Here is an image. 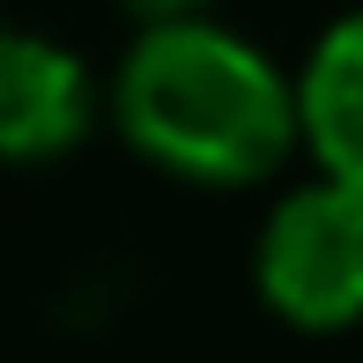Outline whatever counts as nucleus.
Returning a JSON list of instances; mask_svg holds the SVG:
<instances>
[{"label": "nucleus", "mask_w": 363, "mask_h": 363, "mask_svg": "<svg viewBox=\"0 0 363 363\" xmlns=\"http://www.w3.org/2000/svg\"><path fill=\"white\" fill-rule=\"evenodd\" d=\"M111 119L134 156L186 186H259L304 141L296 82L208 15L141 23L111 74Z\"/></svg>", "instance_id": "obj_1"}, {"label": "nucleus", "mask_w": 363, "mask_h": 363, "mask_svg": "<svg viewBox=\"0 0 363 363\" xmlns=\"http://www.w3.org/2000/svg\"><path fill=\"white\" fill-rule=\"evenodd\" d=\"M259 304L304 334L363 326V186L349 178H311L274 201L252 252Z\"/></svg>", "instance_id": "obj_2"}, {"label": "nucleus", "mask_w": 363, "mask_h": 363, "mask_svg": "<svg viewBox=\"0 0 363 363\" xmlns=\"http://www.w3.org/2000/svg\"><path fill=\"white\" fill-rule=\"evenodd\" d=\"M96 126V82L82 52L0 23V163H45Z\"/></svg>", "instance_id": "obj_3"}, {"label": "nucleus", "mask_w": 363, "mask_h": 363, "mask_svg": "<svg viewBox=\"0 0 363 363\" xmlns=\"http://www.w3.org/2000/svg\"><path fill=\"white\" fill-rule=\"evenodd\" d=\"M296 111H304L311 163L326 178L363 186V8L341 15L296 67Z\"/></svg>", "instance_id": "obj_4"}, {"label": "nucleus", "mask_w": 363, "mask_h": 363, "mask_svg": "<svg viewBox=\"0 0 363 363\" xmlns=\"http://www.w3.org/2000/svg\"><path fill=\"white\" fill-rule=\"evenodd\" d=\"M126 8H134L141 23H171V15H208L216 0H126Z\"/></svg>", "instance_id": "obj_5"}]
</instances>
